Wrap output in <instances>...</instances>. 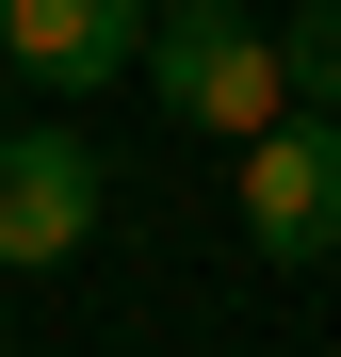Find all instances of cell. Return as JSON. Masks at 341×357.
Wrapping results in <instances>:
<instances>
[{
    "instance_id": "6da1fadb",
    "label": "cell",
    "mask_w": 341,
    "mask_h": 357,
    "mask_svg": "<svg viewBox=\"0 0 341 357\" xmlns=\"http://www.w3.org/2000/svg\"><path fill=\"white\" fill-rule=\"evenodd\" d=\"M162 114H179V130H276V114H293V66H276V33L244 17V0H162L146 17V66H130Z\"/></svg>"
},
{
    "instance_id": "7a4b0ae2",
    "label": "cell",
    "mask_w": 341,
    "mask_h": 357,
    "mask_svg": "<svg viewBox=\"0 0 341 357\" xmlns=\"http://www.w3.org/2000/svg\"><path fill=\"white\" fill-rule=\"evenodd\" d=\"M98 146L82 130H0V276H49V260H82L98 244Z\"/></svg>"
},
{
    "instance_id": "3957f363",
    "label": "cell",
    "mask_w": 341,
    "mask_h": 357,
    "mask_svg": "<svg viewBox=\"0 0 341 357\" xmlns=\"http://www.w3.org/2000/svg\"><path fill=\"white\" fill-rule=\"evenodd\" d=\"M244 244H260V260H325V244H341V114L244 130Z\"/></svg>"
},
{
    "instance_id": "277c9868",
    "label": "cell",
    "mask_w": 341,
    "mask_h": 357,
    "mask_svg": "<svg viewBox=\"0 0 341 357\" xmlns=\"http://www.w3.org/2000/svg\"><path fill=\"white\" fill-rule=\"evenodd\" d=\"M146 17L162 0H0V66L49 82V98H98V82L146 66Z\"/></svg>"
},
{
    "instance_id": "5b68a950",
    "label": "cell",
    "mask_w": 341,
    "mask_h": 357,
    "mask_svg": "<svg viewBox=\"0 0 341 357\" xmlns=\"http://www.w3.org/2000/svg\"><path fill=\"white\" fill-rule=\"evenodd\" d=\"M276 66H293V98H309V114H341V0H309V17L276 33Z\"/></svg>"
},
{
    "instance_id": "8992f818",
    "label": "cell",
    "mask_w": 341,
    "mask_h": 357,
    "mask_svg": "<svg viewBox=\"0 0 341 357\" xmlns=\"http://www.w3.org/2000/svg\"><path fill=\"white\" fill-rule=\"evenodd\" d=\"M0 341H17V325H0Z\"/></svg>"
}]
</instances>
